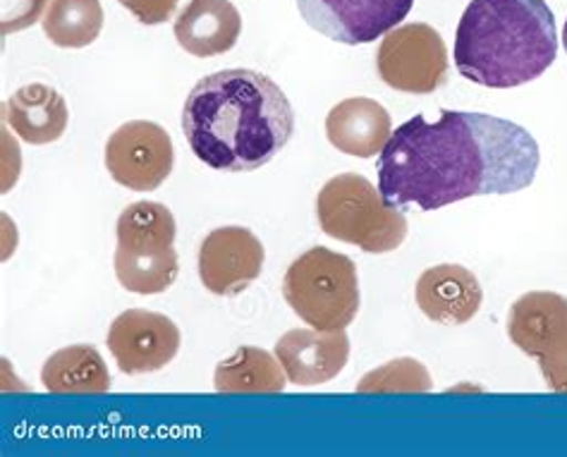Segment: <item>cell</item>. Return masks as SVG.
<instances>
[{
    "label": "cell",
    "instance_id": "cell-1",
    "mask_svg": "<svg viewBox=\"0 0 567 457\" xmlns=\"http://www.w3.org/2000/svg\"><path fill=\"white\" fill-rule=\"evenodd\" d=\"M539 144L511 121L486 113L441 111L400 125L379 154V191L405 211L527 189L539 170Z\"/></svg>",
    "mask_w": 567,
    "mask_h": 457
},
{
    "label": "cell",
    "instance_id": "cell-2",
    "mask_svg": "<svg viewBox=\"0 0 567 457\" xmlns=\"http://www.w3.org/2000/svg\"><path fill=\"white\" fill-rule=\"evenodd\" d=\"M183 132L208 168L249 173L286 149L295 135V111L286 92L261 72L220 70L194 84L183 108Z\"/></svg>",
    "mask_w": 567,
    "mask_h": 457
},
{
    "label": "cell",
    "instance_id": "cell-3",
    "mask_svg": "<svg viewBox=\"0 0 567 457\" xmlns=\"http://www.w3.org/2000/svg\"><path fill=\"white\" fill-rule=\"evenodd\" d=\"M558 55L556 18L544 0H472L455 34V67L488 90L542 77Z\"/></svg>",
    "mask_w": 567,
    "mask_h": 457
},
{
    "label": "cell",
    "instance_id": "cell-4",
    "mask_svg": "<svg viewBox=\"0 0 567 457\" xmlns=\"http://www.w3.org/2000/svg\"><path fill=\"white\" fill-rule=\"evenodd\" d=\"M319 226L328 238L360 247L367 255H388L408 238V218L385 204L364 175L340 173L317 197Z\"/></svg>",
    "mask_w": 567,
    "mask_h": 457
},
{
    "label": "cell",
    "instance_id": "cell-5",
    "mask_svg": "<svg viewBox=\"0 0 567 457\" xmlns=\"http://www.w3.org/2000/svg\"><path fill=\"white\" fill-rule=\"evenodd\" d=\"M282 298L307 326L346 331L360 312V278L354 261L328 247H311L282 278Z\"/></svg>",
    "mask_w": 567,
    "mask_h": 457
},
{
    "label": "cell",
    "instance_id": "cell-6",
    "mask_svg": "<svg viewBox=\"0 0 567 457\" xmlns=\"http://www.w3.org/2000/svg\"><path fill=\"white\" fill-rule=\"evenodd\" d=\"M115 276L121 285L134 294L166 292L181 261L175 252V218L168 206L158 201H134L117 218Z\"/></svg>",
    "mask_w": 567,
    "mask_h": 457
},
{
    "label": "cell",
    "instance_id": "cell-7",
    "mask_svg": "<svg viewBox=\"0 0 567 457\" xmlns=\"http://www.w3.org/2000/svg\"><path fill=\"white\" fill-rule=\"evenodd\" d=\"M511 341L542 366L546 383L567 393V300L558 292H527L511 307Z\"/></svg>",
    "mask_w": 567,
    "mask_h": 457
},
{
    "label": "cell",
    "instance_id": "cell-8",
    "mask_svg": "<svg viewBox=\"0 0 567 457\" xmlns=\"http://www.w3.org/2000/svg\"><path fill=\"white\" fill-rule=\"evenodd\" d=\"M379 77L395 92L434 94L447 77V49L431 24L410 22L381 39Z\"/></svg>",
    "mask_w": 567,
    "mask_h": 457
},
{
    "label": "cell",
    "instance_id": "cell-9",
    "mask_svg": "<svg viewBox=\"0 0 567 457\" xmlns=\"http://www.w3.org/2000/svg\"><path fill=\"white\" fill-rule=\"evenodd\" d=\"M173 166V139L156 123H125L106 142V168L111 178L132 191H154L168 180Z\"/></svg>",
    "mask_w": 567,
    "mask_h": 457
},
{
    "label": "cell",
    "instance_id": "cell-10",
    "mask_svg": "<svg viewBox=\"0 0 567 457\" xmlns=\"http://www.w3.org/2000/svg\"><path fill=\"white\" fill-rule=\"evenodd\" d=\"M412 6L414 0H297L311 29L348 46L371 43L393 32Z\"/></svg>",
    "mask_w": 567,
    "mask_h": 457
},
{
    "label": "cell",
    "instance_id": "cell-11",
    "mask_svg": "<svg viewBox=\"0 0 567 457\" xmlns=\"http://www.w3.org/2000/svg\"><path fill=\"white\" fill-rule=\"evenodd\" d=\"M181 329L158 312L127 309L109 329V350L123 374H152L171 364L181 350Z\"/></svg>",
    "mask_w": 567,
    "mask_h": 457
},
{
    "label": "cell",
    "instance_id": "cell-12",
    "mask_svg": "<svg viewBox=\"0 0 567 457\" xmlns=\"http://www.w3.org/2000/svg\"><path fill=\"white\" fill-rule=\"evenodd\" d=\"M264 259V245L249 228H216L199 247V278L208 292L235 298L261 276Z\"/></svg>",
    "mask_w": 567,
    "mask_h": 457
},
{
    "label": "cell",
    "instance_id": "cell-13",
    "mask_svg": "<svg viewBox=\"0 0 567 457\" xmlns=\"http://www.w3.org/2000/svg\"><path fill=\"white\" fill-rule=\"evenodd\" d=\"M276 357L295 386H321L346 368L350 341L346 331L295 329L276 343Z\"/></svg>",
    "mask_w": 567,
    "mask_h": 457
},
{
    "label": "cell",
    "instance_id": "cell-14",
    "mask_svg": "<svg viewBox=\"0 0 567 457\" xmlns=\"http://www.w3.org/2000/svg\"><path fill=\"white\" fill-rule=\"evenodd\" d=\"M414 298L431 321L462 326L480 312L484 292L470 269L460 263H441L420 276Z\"/></svg>",
    "mask_w": 567,
    "mask_h": 457
},
{
    "label": "cell",
    "instance_id": "cell-15",
    "mask_svg": "<svg viewBox=\"0 0 567 457\" xmlns=\"http://www.w3.org/2000/svg\"><path fill=\"white\" fill-rule=\"evenodd\" d=\"M391 115L374 98L352 96L340 101L326 117V137L340 154L374 158L391 139Z\"/></svg>",
    "mask_w": 567,
    "mask_h": 457
},
{
    "label": "cell",
    "instance_id": "cell-16",
    "mask_svg": "<svg viewBox=\"0 0 567 457\" xmlns=\"http://www.w3.org/2000/svg\"><path fill=\"white\" fill-rule=\"evenodd\" d=\"M173 32L189 55L214 58L235 46L243 34V18L230 0H189Z\"/></svg>",
    "mask_w": 567,
    "mask_h": 457
},
{
    "label": "cell",
    "instance_id": "cell-17",
    "mask_svg": "<svg viewBox=\"0 0 567 457\" xmlns=\"http://www.w3.org/2000/svg\"><path fill=\"white\" fill-rule=\"evenodd\" d=\"M6 121L27 144L58 142L68 129V103L49 84H27L6 103Z\"/></svg>",
    "mask_w": 567,
    "mask_h": 457
},
{
    "label": "cell",
    "instance_id": "cell-18",
    "mask_svg": "<svg viewBox=\"0 0 567 457\" xmlns=\"http://www.w3.org/2000/svg\"><path fill=\"white\" fill-rule=\"evenodd\" d=\"M41 383L51 393H106L111 391V374L96 347L70 345L47 360Z\"/></svg>",
    "mask_w": 567,
    "mask_h": 457
},
{
    "label": "cell",
    "instance_id": "cell-19",
    "mask_svg": "<svg viewBox=\"0 0 567 457\" xmlns=\"http://www.w3.org/2000/svg\"><path fill=\"white\" fill-rule=\"evenodd\" d=\"M286 378L278 357L259 347H240L233 357L223 360L214 374L218 393H280Z\"/></svg>",
    "mask_w": 567,
    "mask_h": 457
},
{
    "label": "cell",
    "instance_id": "cell-20",
    "mask_svg": "<svg viewBox=\"0 0 567 457\" xmlns=\"http://www.w3.org/2000/svg\"><path fill=\"white\" fill-rule=\"evenodd\" d=\"M41 24L55 46L84 49L103 29L101 0H51Z\"/></svg>",
    "mask_w": 567,
    "mask_h": 457
},
{
    "label": "cell",
    "instance_id": "cell-21",
    "mask_svg": "<svg viewBox=\"0 0 567 457\" xmlns=\"http://www.w3.org/2000/svg\"><path fill=\"white\" fill-rule=\"evenodd\" d=\"M431 388V376L426 366L416 360H395L385 366L369 372L357 391L360 393H393V391H414L422 393Z\"/></svg>",
    "mask_w": 567,
    "mask_h": 457
},
{
    "label": "cell",
    "instance_id": "cell-22",
    "mask_svg": "<svg viewBox=\"0 0 567 457\" xmlns=\"http://www.w3.org/2000/svg\"><path fill=\"white\" fill-rule=\"evenodd\" d=\"M51 0H0L3 12H0V24H3V34L10 37L22 29L34 27L43 20Z\"/></svg>",
    "mask_w": 567,
    "mask_h": 457
},
{
    "label": "cell",
    "instance_id": "cell-23",
    "mask_svg": "<svg viewBox=\"0 0 567 457\" xmlns=\"http://www.w3.org/2000/svg\"><path fill=\"white\" fill-rule=\"evenodd\" d=\"M117 3L127 8L142 24L154 27L171 20L181 0H117Z\"/></svg>",
    "mask_w": 567,
    "mask_h": 457
},
{
    "label": "cell",
    "instance_id": "cell-24",
    "mask_svg": "<svg viewBox=\"0 0 567 457\" xmlns=\"http://www.w3.org/2000/svg\"><path fill=\"white\" fill-rule=\"evenodd\" d=\"M563 46H565V53H567V20H565V29H563Z\"/></svg>",
    "mask_w": 567,
    "mask_h": 457
}]
</instances>
